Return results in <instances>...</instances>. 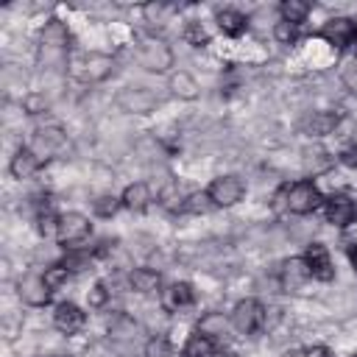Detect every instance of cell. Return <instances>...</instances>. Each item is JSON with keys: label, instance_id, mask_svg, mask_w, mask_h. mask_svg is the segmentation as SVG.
Returning a JSON list of instances; mask_svg holds the SVG:
<instances>
[{"label": "cell", "instance_id": "obj_21", "mask_svg": "<svg viewBox=\"0 0 357 357\" xmlns=\"http://www.w3.org/2000/svg\"><path fill=\"white\" fill-rule=\"evenodd\" d=\"M218 349H215V340L204 332H195L190 335L187 346H184V357H212Z\"/></svg>", "mask_w": 357, "mask_h": 357}, {"label": "cell", "instance_id": "obj_36", "mask_svg": "<svg viewBox=\"0 0 357 357\" xmlns=\"http://www.w3.org/2000/svg\"><path fill=\"white\" fill-rule=\"evenodd\" d=\"M304 357H335V354L329 346H310V349H304Z\"/></svg>", "mask_w": 357, "mask_h": 357}, {"label": "cell", "instance_id": "obj_33", "mask_svg": "<svg viewBox=\"0 0 357 357\" xmlns=\"http://www.w3.org/2000/svg\"><path fill=\"white\" fill-rule=\"evenodd\" d=\"M109 298V290L103 287V282H98L92 290H89V307H103Z\"/></svg>", "mask_w": 357, "mask_h": 357}, {"label": "cell", "instance_id": "obj_34", "mask_svg": "<svg viewBox=\"0 0 357 357\" xmlns=\"http://www.w3.org/2000/svg\"><path fill=\"white\" fill-rule=\"evenodd\" d=\"M45 106H47V100H45L42 95H31V98H25V109H28V114H39V112H45Z\"/></svg>", "mask_w": 357, "mask_h": 357}, {"label": "cell", "instance_id": "obj_42", "mask_svg": "<svg viewBox=\"0 0 357 357\" xmlns=\"http://www.w3.org/2000/svg\"><path fill=\"white\" fill-rule=\"evenodd\" d=\"M351 357H357V351H354V354H351Z\"/></svg>", "mask_w": 357, "mask_h": 357}, {"label": "cell", "instance_id": "obj_11", "mask_svg": "<svg viewBox=\"0 0 357 357\" xmlns=\"http://www.w3.org/2000/svg\"><path fill=\"white\" fill-rule=\"evenodd\" d=\"M20 296H22V301H28L33 307H42V304L50 301V287L45 284L42 273H28L25 279H20Z\"/></svg>", "mask_w": 357, "mask_h": 357}, {"label": "cell", "instance_id": "obj_17", "mask_svg": "<svg viewBox=\"0 0 357 357\" xmlns=\"http://www.w3.org/2000/svg\"><path fill=\"white\" fill-rule=\"evenodd\" d=\"M42 47L53 50V53H64L67 47V28L59 22V20H50L42 31Z\"/></svg>", "mask_w": 357, "mask_h": 357}, {"label": "cell", "instance_id": "obj_38", "mask_svg": "<svg viewBox=\"0 0 357 357\" xmlns=\"http://www.w3.org/2000/svg\"><path fill=\"white\" fill-rule=\"evenodd\" d=\"M349 259H351V268H354V273H357V243L349 245Z\"/></svg>", "mask_w": 357, "mask_h": 357}, {"label": "cell", "instance_id": "obj_1", "mask_svg": "<svg viewBox=\"0 0 357 357\" xmlns=\"http://www.w3.org/2000/svg\"><path fill=\"white\" fill-rule=\"evenodd\" d=\"M137 61L151 73H165L173 67V50L165 39H156L151 33L137 36Z\"/></svg>", "mask_w": 357, "mask_h": 357}, {"label": "cell", "instance_id": "obj_41", "mask_svg": "<svg viewBox=\"0 0 357 357\" xmlns=\"http://www.w3.org/2000/svg\"><path fill=\"white\" fill-rule=\"evenodd\" d=\"M53 357H61V354H53Z\"/></svg>", "mask_w": 357, "mask_h": 357}, {"label": "cell", "instance_id": "obj_30", "mask_svg": "<svg viewBox=\"0 0 357 357\" xmlns=\"http://www.w3.org/2000/svg\"><path fill=\"white\" fill-rule=\"evenodd\" d=\"M59 218H61V215H53V212H42V215H39V220H36V223H39V226H36V229H39V234H42V237H50V234H56V231H59Z\"/></svg>", "mask_w": 357, "mask_h": 357}, {"label": "cell", "instance_id": "obj_12", "mask_svg": "<svg viewBox=\"0 0 357 357\" xmlns=\"http://www.w3.org/2000/svg\"><path fill=\"white\" fill-rule=\"evenodd\" d=\"M39 167H42V156H39L33 148H20V151L11 156V165H8V170H11L14 178H28V176H33Z\"/></svg>", "mask_w": 357, "mask_h": 357}, {"label": "cell", "instance_id": "obj_31", "mask_svg": "<svg viewBox=\"0 0 357 357\" xmlns=\"http://www.w3.org/2000/svg\"><path fill=\"white\" fill-rule=\"evenodd\" d=\"M298 25H290V22H276V28H273V36L282 42V45H290V42H296V36H298V31H296Z\"/></svg>", "mask_w": 357, "mask_h": 357}, {"label": "cell", "instance_id": "obj_28", "mask_svg": "<svg viewBox=\"0 0 357 357\" xmlns=\"http://www.w3.org/2000/svg\"><path fill=\"white\" fill-rule=\"evenodd\" d=\"M92 206H95V212H98L100 218H112V215L123 206V201H120V198H114V195H100Z\"/></svg>", "mask_w": 357, "mask_h": 357}, {"label": "cell", "instance_id": "obj_16", "mask_svg": "<svg viewBox=\"0 0 357 357\" xmlns=\"http://www.w3.org/2000/svg\"><path fill=\"white\" fill-rule=\"evenodd\" d=\"M123 206L126 209H134V212H142L148 204H151V187L145 184V181H134V184H128L126 187V192H123Z\"/></svg>", "mask_w": 357, "mask_h": 357}, {"label": "cell", "instance_id": "obj_10", "mask_svg": "<svg viewBox=\"0 0 357 357\" xmlns=\"http://www.w3.org/2000/svg\"><path fill=\"white\" fill-rule=\"evenodd\" d=\"M84 321H86L84 310L75 307L73 301H61V304L56 307V312H53V326H56L59 332H64V335H75V332L84 326Z\"/></svg>", "mask_w": 357, "mask_h": 357}, {"label": "cell", "instance_id": "obj_4", "mask_svg": "<svg viewBox=\"0 0 357 357\" xmlns=\"http://www.w3.org/2000/svg\"><path fill=\"white\" fill-rule=\"evenodd\" d=\"M231 324L240 335H254L265 326V307L257 298H243L231 312Z\"/></svg>", "mask_w": 357, "mask_h": 357}, {"label": "cell", "instance_id": "obj_6", "mask_svg": "<svg viewBox=\"0 0 357 357\" xmlns=\"http://www.w3.org/2000/svg\"><path fill=\"white\" fill-rule=\"evenodd\" d=\"M92 231V223L81 215V212H67L59 218V231H56V240L61 245H73V243H81L86 240Z\"/></svg>", "mask_w": 357, "mask_h": 357}, {"label": "cell", "instance_id": "obj_7", "mask_svg": "<svg viewBox=\"0 0 357 357\" xmlns=\"http://www.w3.org/2000/svg\"><path fill=\"white\" fill-rule=\"evenodd\" d=\"M304 262H307L310 276H315L321 282H332L335 279V265H332V257H329L324 243H310L304 248Z\"/></svg>", "mask_w": 357, "mask_h": 357}, {"label": "cell", "instance_id": "obj_35", "mask_svg": "<svg viewBox=\"0 0 357 357\" xmlns=\"http://www.w3.org/2000/svg\"><path fill=\"white\" fill-rule=\"evenodd\" d=\"M340 162H343L346 167H357V145H351V148H346V151L340 153Z\"/></svg>", "mask_w": 357, "mask_h": 357}, {"label": "cell", "instance_id": "obj_22", "mask_svg": "<svg viewBox=\"0 0 357 357\" xmlns=\"http://www.w3.org/2000/svg\"><path fill=\"white\" fill-rule=\"evenodd\" d=\"M279 11H282V20H284V22L301 25V22L307 20V14H310V3H304V0H284V3L279 6Z\"/></svg>", "mask_w": 357, "mask_h": 357}, {"label": "cell", "instance_id": "obj_32", "mask_svg": "<svg viewBox=\"0 0 357 357\" xmlns=\"http://www.w3.org/2000/svg\"><path fill=\"white\" fill-rule=\"evenodd\" d=\"M162 204H165L167 209H173V212H181V206H184V198L178 195V187H176V184H170V187L162 192Z\"/></svg>", "mask_w": 357, "mask_h": 357}, {"label": "cell", "instance_id": "obj_25", "mask_svg": "<svg viewBox=\"0 0 357 357\" xmlns=\"http://www.w3.org/2000/svg\"><path fill=\"white\" fill-rule=\"evenodd\" d=\"M215 204L209 201V195L206 192H192V195H187L184 198V206H181V212H192V215H201V212H209Z\"/></svg>", "mask_w": 357, "mask_h": 357}, {"label": "cell", "instance_id": "obj_14", "mask_svg": "<svg viewBox=\"0 0 357 357\" xmlns=\"http://www.w3.org/2000/svg\"><path fill=\"white\" fill-rule=\"evenodd\" d=\"M337 120H340L337 112H312V114L304 120V131L312 134V137H324V134H332V131H335Z\"/></svg>", "mask_w": 357, "mask_h": 357}, {"label": "cell", "instance_id": "obj_9", "mask_svg": "<svg viewBox=\"0 0 357 357\" xmlns=\"http://www.w3.org/2000/svg\"><path fill=\"white\" fill-rule=\"evenodd\" d=\"M326 220L332 226H340V229L351 226L357 220V204L349 195H332L326 201Z\"/></svg>", "mask_w": 357, "mask_h": 357}, {"label": "cell", "instance_id": "obj_39", "mask_svg": "<svg viewBox=\"0 0 357 357\" xmlns=\"http://www.w3.org/2000/svg\"><path fill=\"white\" fill-rule=\"evenodd\" d=\"M212 357H234V354H231V351H215Z\"/></svg>", "mask_w": 357, "mask_h": 357}, {"label": "cell", "instance_id": "obj_37", "mask_svg": "<svg viewBox=\"0 0 357 357\" xmlns=\"http://www.w3.org/2000/svg\"><path fill=\"white\" fill-rule=\"evenodd\" d=\"M343 84L349 86V92L357 95V67H349V70L343 73Z\"/></svg>", "mask_w": 357, "mask_h": 357}, {"label": "cell", "instance_id": "obj_20", "mask_svg": "<svg viewBox=\"0 0 357 357\" xmlns=\"http://www.w3.org/2000/svg\"><path fill=\"white\" fill-rule=\"evenodd\" d=\"M120 103H123L128 112H148V109L156 103V98H153L148 89H128V92L120 95Z\"/></svg>", "mask_w": 357, "mask_h": 357}, {"label": "cell", "instance_id": "obj_3", "mask_svg": "<svg viewBox=\"0 0 357 357\" xmlns=\"http://www.w3.org/2000/svg\"><path fill=\"white\" fill-rule=\"evenodd\" d=\"M324 204L321 190L312 181H296L287 187V212L293 215H310Z\"/></svg>", "mask_w": 357, "mask_h": 357}, {"label": "cell", "instance_id": "obj_8", "mask_svg": "<svg viewBox=\"0 0 357 357\" xmlns=\"http://www.w3.org/2000/svg\"><path fill=\"white\" fill-rule=\"evenodd\" d=\"M321 39H326L329 45L335 47H346L354 42V22L349 17H335V20H326L324 28L318 31Z\"/></svg>", "mask_w": 357, "mask_h": 357}, {"label": "cell", "instance_id": "obj_2", "mask_svg": "<svg viewBox=\"0 0 357 357\" xmlns=\"http://www.w3.org/2000/svg\"><path fill=\"white\" fill-rule=\"evenodd\" d=\"M112 70H114V61L106 53H78L70 59V75L84 84H98L109 78Z\"/></svg>", "mask_w": 357, "mask_h": 357}, {"label": "cell", "instance_id": "obj_23", "mask_svg": "<svg viewBox=\"0 0 357 357\" xmlns=\"http://www.w3.org/2000/svg\"><path fill=\"white\" fill-rule=\"evenodd\" d=\"M170 89H173V95L187 98V100L198 98V84H195V78H192L190 73H176V75L170 78Z\"/></svg>", "mask_w": 357, "mask_h": 357}, {"label": "cell", "instance_id": "obj_15", "mask_svg": "<svg viewBox=\"0 0 357 357\" xmlns=\"http://www.w3.org/2000/svg\"><path fill=\"white\" fill-rule=\"evenodd\" d=\"M192 301H195V290L190 282H173L165 290V307L167 310H181V307H190Z\"/></svg>", "mask_w": 357, "mask_h": 357}, {"label": "cell", "instance_id": "obj_5", "mask_svg": "<svg viewBox=\"0 0 357 357\" xmlns=\"http://www.w3.org/2000/svg\"><path fill=\"white\" fill-rule=\"evenodd\" d=\"M206 195H209V201H212L215 206H234V204L245 195V184H243L237 176H218V178L209 184Z\"/></svg>", "mask_w": 357, "mask_h": 357}, {"label": "cell", "instance_id": "obj_18", "mask_svg": "<svg viewBox=\"0 0 357 357\" xmlns=\"http://www.w3.org/2000/svg\"><path fill=\"white\" fill-rule=\"evenodd\" d=\"M128 282L137 293H153V290H159L162 276H159V271H151V268H134L128 273Z\"/></svg>", "mask_w": 357, "mask_h": 357}, {"label": "cell", "instance_id": "obj_40", "mask_svg": "<svg viewBox=\"0 0 357 357\" xmlns=\"http://www.w3.org/2000/svg\"><path fill=\"white\" fill-rule=\"evenodd\" d=\"M354 45H357V22H354Z\"/></svg>", "mask_w": 357, "mask_h": 357}, {"label": "cell", "instance_id": "obj_27", "mask_svg": "<svg viewBox=\"0 0 357 357\" xmlns=\"http://www.w3.org/2000/svg\"><path fill=\"white\" fill-rule=\"evenodd\" d=\"M45 284L50 287V290H56V287H61L67 279H70V271L64 268V265H50V268H45Z\"/></svg>", "mask_w": 357, "mask_h": 357}, {"label": "cell", "instance_id": "obj_19", "mask_svg": "<svg viewBox=\"0 0 357 357\" xmlns=\"http://www.w3.org/2000/svg\"><path fill=\"white\" fill-rule=\"evenodd\" d=\"M245 17L240 14V11H234V8H223V11H218V28L226 33V36H240L243 31H245Z\"/></svg>", "mask_w": 357, "mask_h": 357}, {"label": "cell", "instance_id": "obj_29", "mask_svg": "<svg viewBox=\"0 0 357 357\" xmlns=\"http://www.w3.org/2000/svg\"><path fill=\"white\" fill-rule=\"evenodd\" d=\"M145 357H170V340L156 335L145 343Z\"/></svg>", "mask_w": 357, "mask_h": 357}, {"label": "cell", "instance_id": "obj_13", "mask_svg": "<svg viewBox=\"0 0 357 357\" xmlns=\"http://www.w3.org/2000/svg\"><path fill=\"white\" fill-rule=\"evenodd\" d=\"M304 279H310V271H307L304 257H293V259L282 262V287H284L287 293L296 290Z\"/></svg>", "mask_w": 357, "mask_h": 357}, {"label": "cell", "instance_id": "obj_26", "mask_svg": "<svg viewBox=\"0 0 357 357\" xmlns=\"http://www.w3.org/2000/svg\"><path fill=\"white\" fill-rule=\"evenodd\" d=\"M184 39H187L190 45H195V47H204V45L209 42V33H206V28H204L201 22H187V25H184Z\"/></svg>", "mask_w": 357, "mask_h": 357}, {"label": "cell", "instance_id": "obj_24", "mask_svg": "<svg viewBox=\"0 0 357 357\" xmlns=\"http://www.w3.org/2000/svg\"><path fill=\"white\" fill-rule=\"evenodd\" d=\"M198 332H204V335H209V337L215 340V337L226 335V318H223L220 312H209V315L201 318V329H198Z\"/></svg>", "mask_w": 357, "mask_h": 357}]
</instances>
